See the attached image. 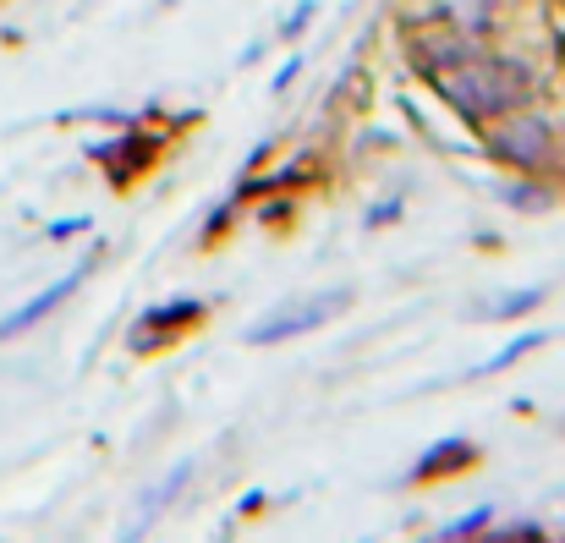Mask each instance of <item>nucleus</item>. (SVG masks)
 Returning <instances> with one entry per match:
<instances>
[{"label": "nucleus", "mask_w": 565, "mask_h": 543, "mask_svg": "<svg viewBox=\"0 0 565 543\" xmlns=\"http://www.w3.org/2000/svg\"><path fill=\"white\" fill-rule=\"evenodd\" d=\"M533 347H544V336H539V330H533V336H522V341H511V347H505V352H494V358H489V362H478V373H500V368H505V362L527 358V352H533Z\"/></svg>", "instance_id": "nucleus-8"}, {"label": "nucleus", "mask_w": 565, "mask_h": 543, "mask_svg": "<svg viewBox=\"0 0 565 543\" xmlns=\"http://www.w3.org/2000/svg\"><path fill=\"white\" fill-rule=\"evenodd\" d=\"M434 77H439L445 99L461 105L467 116H505L527 99V72H522V61H505V55H478L472 50L467 61H456Z\"/></svg>", "instance_id": "nucleus-1"}, {"label": "nucleus", "mask_w": 565, "mask_h": 543, "mask_svg": "<svg viewBox=\"0 0 565 543\" xmlns=\"http://www.w3.org/2000/svg\"><path fill=\"white\" fill-rule=\"evenodd\" d=\"M500 198L516 209H544V192H533V187H500Z\"/></svg>", "instance_id": "nucleus-10"}, {"label": "nucleus", "mask_w": 565, "mask_h": 543, "mask_svg": "<svg viewBox=\"0 0 565 543\" xmlns=\"http://www.w3.org/2000/svg\"><path fill=\"white\" fill-rule=\"evenodd\" d=\"M88 269H94V264H77L72 275H61L55 286H44L39 297H28V302H22L17 313H6V319H0V341H11V336H22V330L44 324V319H50V313H55V308H61V302H66V297H72V291L83 286V280H88Z\"/></svg>", "instance_id": "nucleus-3"}, {"label": "nucleus", "mask_w": 565, "mask_h": 543, "mask_svg": "<svg viewBox=\"0 0 565 543\" xmlns=\"http://www.w3.org/2000/svg\"><path fill=\"white\" fill-rule=\"evenodd\" d=\"M467 461H472V445L467 439H445L439 450H428L417 461V478H434V472H450V467H467Z\"/></svg>", "instance_id": "nucleus-5"}, {"label": "nucleus", "mask_w": 565, "mask_h": 543, "mask_svg": "<svg viewBox=\"0 0 565 543\" xmlns=\"http://www.w3.org/2000/svg\"><path fill=\"white\" fill-rule=\"evenodd\" d=\"M539 302H544V286H522V291H511V297L489 302V308H483V319H522V313H533Z\"/></svg>", "instance_id": "nucleus-6"}, {"label": "nucleus", "mask_w": 565, "mask_h": 543, "mask_svg": "<svg viewBox=\"0 0 565 543\" xmlns=\"http://www.w3.org/2000/svg\"><path fill=\"white\" fill-rule=\"evenodd\" d=\"M483 528H489V505L472 511V517H456L450 528H439V539H472V533H483Z\"/></svg>", "instance_id": "nucleus-9"}, {"label": "nucleus", "mask_w": 565, "mask_h": 543, "mask_svg": "<svg viewBox=\"0 0 565 543\" xmlns=\"http://www.w3.org/2000/svg\"><path fill=\"white\" fill-rule=\"evenodd\" d=\"M500 155H505L511 166H539V160L550 155V121L516 116V121L500 132Z\"/></svg>", "instance_id": "nucleus-4"}, {"label": "nucleus", "mask_w": 565, "mask_h": 543, "mask_svg": "<svg viewBox=\"0 0 565 543\" xmlns=\"http://www.w3.org/2000/svg\"><path fill=\"white\" fill-rule=\"evenodd\" d=\"M341 308H347V291H313V297H302V302H286L280 313H269V319H258V324L247 330V347H280V341L313 336V330H324Z\"/></svg>", "instance_id": "nucleus-2"}, {"label": "nucleus", "mask_w": 565, "mask_h": 543, "mask_svg": "<svg viewBox=\"0 0 565 543\" xmlns=\"http://www.w3.org/2000/svg\"><path fill=\"white\" fill-rule=\"evenodd\" d=\"M198 313H203V302H171V313H149L143 330H160V336H166V330H177V324H192Z\"/></svg>", "instance_id": "nucleus-7"}]
</instances>
